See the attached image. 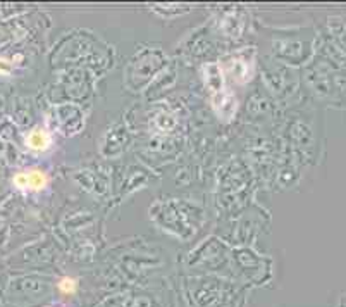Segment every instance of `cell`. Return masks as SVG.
Returning <instances> with one entry per match:
<instances>
[{
    "label": "cell",
    "mask_w": 346,
    "mask_h": 307,
    "mask_svg": "<svg viewBox=\"0 0 346 307\" xmlns=\"http://www.w3.org/2000/svg\"><path fill=\"white\" fill-rule=\"evenodd\" d=\"M26 145L29 148H33V150H45V148L50 145V138L43 130L37 128V130L29 131V135L26 137Z\"/></svg>",
    "instance_id": "obj_1"
},
{
    "label": "cell",
    "mask_w": 346,
    "mask_h": 307,
    "mask_svg": "<svg viewBox=\"0 0 346 307\" xmlns=\"http://www.w3.org/2000/svg\"><path fill=\"white\" fill-rule=\"evenodd\" d=\"M24 176H26V188H29V190H42L47 185V176L38 169L24 173Z\"/></svg>",
    "instance_id": "obj_2"
},
{
    "label": "cell",
    "mask_w": 346,
    "mask_h": 307,
    "mask_svg": "<svg viewBox=\"0 0 346 307\" xmlns=\"http://www.w3.org/2000/svg\"><path fill=\"white\" fill-rule=\"evenodd\" d=\"M59 287H60V290L65 292V293H73L74 290H76V282L71 278H64Z\"/></svg>",
    "instance_id": "obj_3"
}]
</instances>
